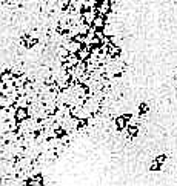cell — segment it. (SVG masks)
<instances>
[{"label":"cell","mask_w":177,"mask_h":186,"mask_svg":"<svg viewBox=\"0 0 177 186\" xmlns=\"http://www.w3.org/2000/svg\"><path fill=\"white\" fill-rule=\"evenodd\" d=\"M92 26H94L96 29H103L106 26V17L105 16H100V14H97L96 19H94V22L91 23Z\"/></svg>","instance_id":"cell-1"},{"label":"cell","mask_w":177,"mask_h":186,"mask_svg":"<svg viewBox=\"0 0 177 186\" xmlns=\"http://www.w3.org/2000/svg\"><path fill=\"white\" fill-rule=\"evenodd\" d=\"M165 159H166V157H165V155H159V157H157L156 160H157V161H159V163L162 165V163H163V161H165Z\"/></svg>","instance_id":"cell-4"},{"label":"cell","mask_w":177,"mask_h":186,"mask_svg":"<svg viewBox=\"0 0 177 186\" xmlns=\"http://www.w3.org/2000/svg\"><path fill=\"white\" fill-rule=\"evenodd\" d=\"M137 111H139V114H146V112L149 111V106L143 102V103H140V105H139V109H137Z\"/></svg>","instance_id":"cell-3"},{"label":"cell","mask_w":177,"mask_h":186,"mask_svg":"<svg viewBox=\"0 0 177 186\" xmlns=\"http://www.w3.org/2000/svg\"><path fill=\"white\" fill-rule=\"evenodd\" d=\"M29 117V112H28V108H19L17 112H16V119L19 121H23V120H26Z\"/></svg>","instance_id":"cell-2"}]
</instances>
